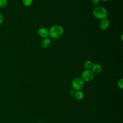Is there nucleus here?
I'll return each instance as SVG.
<instances>
[{"instance_id":"obj_1","label":"nucleus","mask_w":123,"mask_h":123,"mask_svg":"<svg viewBox=\"0 0 123 123\" xmlns=\"http://www.w3.org/2000/svg\"><path fill=\"white\" fill-rule=\"evenodd\" d=\"M49 31L50 37L53 38L57 39L62 36L64 30L62 26L55 25L51 26Z\"/></svg>"},{"instance_id":"obj_2","label":"nucleus","mask_w":123,"mask_h":123,"mask_svg":"<svg viewBox=\"0 0 123 123\" xmlns=\"http://www.w3.org/2000/svg\"><path fill=\"white\" fill-rule=\"evenodd\" d=\"M92 13L95 18L100 20L107 18L108 17L107 10L101 6L95 7L92 11Z\"/></svg>"},{"instance_id":"obj_3","label":"nucleus","mask_w":123,"mask_h":123,"mask_svg":"<svg viewBox=\"0 0 123 123\" xmlns=\"http://www.w3.org/2000/svg\"><path fill=\"white\" fill-rule=\"evenodd\" d=\"M71 85L75 91L82 90L85 86V82L81 77H76L72 80Z\"/></svg>"},{"instance_id":"obj_4","label":"nucleus","mask_w":123,"mask_h":123,"mask_svg":"<svg viewBox=\"0 0 123 123\" xmlns=\"http://www.w3.org/2000/svg\"><path fill=\"white\" fill-rule=\"evenodd\" d=\"M94 74L91 69H86L81 74V78L85 82H88L92 80Z\"/></svg>"},{"instance_id":"obj_5","label":"nucleus","mask_w":123,"mask_h":123,"mask_svg":"<svg viewBox=\"0 0 123 123\" xmlns=\"http://www.w3.org/2000/svg\"><path fill=\"white\" fill-rule=\"evenodd\" d=\"M39 36L43 38H48L49 37V31L45 27H40L37 31Z\"/></svg>"},{"instance_id":"obj_6","label":"nucleus","mask_w":123,"mask_h":123,"mask_svg":"<svg viewBox=\"0 0 123 123\" xmlns=\"http://www.w3.org/2000/svg\"><path fill=\"white\" fill-rule=\"evenodd\" d=\"M110 24V23L109 20L107 18H106L101 20V21L99 23V26L100 29L102 30H106L109 28Z\"/></svg>"},{"instance_id":"obj_7","label":"nucleus","mask_w":123,"mask_h":123,"mask_svg":"<svg viewBox=\"0 0 123 123\" xmlns=\"http://www.w3.org/2000/svg\"><path fill=\"white\" fill-rule=\"evenodd\" d=\"M91 70L94 74H98L102 72V67L100 64L96 63L93 64Z\"/></svg>"},{"instance_id":"obj_8","label":"nucleus","mask_w":123,"mask_h":123,"mask_svg":"<svg viewBox=\"0 0 123 123\" xmlns=\"http://www.w3.org/2000/svg\"><path fill=\"white\" fill-rule=\"evenodd\" d=\"M51 43V39L48 38H43L41 42V46L43 49H47L48 48L50 45Z\"/></svg>"},{"instance_id":"obj_9","label":"nucleus","mask_w":123,"mask_h":123,"mask_svg":"<svg viewBox=\"0 0 123 123\" xmlns=\"http://www.w3.org/2000/svg\"><path fill=\"white\" fill-rule=\"evenodd\" d=\"M74 96L76 100H81L84 98V93L82 90H77L75 91Z\"/></svg>"},{"instance_id":"obj_10","label":"nucleus","mask_w":123,"mask_h":123,"mask_svg":"<svg viewBox=\"0 0 123 123\" xmlns=\"http://www.w3.org/2000/svg\"><path fill=\"white\" fill-rule=\"evenodd\" d=\"M93 64L92 61L90 60H87L84 62V67L86 68V69H91Z\"/></svg>"},{"instance_id":"obj_11","label":"nucleus","mask_w":123,"mask_h":123,"mask_svg":"<svg viewBox=\"0 0 123 123\" xmlns=\"http://www.w3.org/2000/svg\"><path fill=\"white\" fill-rule=\"evenodd\" d=\"M33 0H22L23 4L26 7H29L31 6L33 3Z\"/></svg>"},{"instance_id":"obj_12","label":"nucleus","mask_w":123,"mask_h":123,"mask_svg":"<svg viewBox=\"0 0 123 123\" xmlns=\"http://www.w3.org/2000/svg\"><path fill=\"white\" fill-rule=\"evenodd\" d=\"M8 4L7 0H0V8L5 7Z\"/></svg>"},{"instance_id":"obj_13","label":"nucleus","mask_w":123,"mask_h":123,"mask_svg":"<svg viewBox=\"0 0 123 123\" xmlns=\"http://www.w3.org/2000/svg\"><path fill=\"white\" fill-rule=\"evenodd\" d=\"M117 85L120 88H121V89H123V78H121L118 80L117 82Z\"/></svg>"},{"instance_id":"obj_14","label":"nucleus","mask_w":123,"mask_h":123,"mask_svg":"<svg viewBox=\"0 0 123 123\" xmlns=\"http://www.w3.org/2000/svg\"><path fill=\"white\" fill-rule=\"evenodd\" d=\"M3 21H4V17L2 14L1 13H0V26L2 25V24L3 23Z\"/></svg>"},{"instance_id":"obj_15","label":"nucleus","mask_w":123,"mask_h":123,"mask_svg":"<svg viewBox=\"0 0 123 123\" xmlns=\"http://www.w3.org/2000/svg\"><path fill=\"white\" fill-rule=\"evenodd\" d=\"M91 1L92 3H93L94 4L97 5L99 3L100 0H91Z\"/></svg>"},{"instance_id":"obj_16","label":"nucleus","mask_w":123,"mask_h":123,"mask_svg":"<svg viewBox=\"0 0 123 123\" xmlns=\"http://www.w3.org/2000/svg\"><path fill=\"white\" fill-rule=\"evenodd\" d=\"M75 90L74 89H73L71 90L70 93V94H71V95H74V93H75Z\"/></svg>"},{"instance_id":"obj_17","label":"nucleus","mask_w":123,"mask_h":123,"mask_svg":"<svg viewBox=\"0 0 123 123\" xmlns=\"http://www.w3.org/2000/svg\"><path fill=\"white\" fill-rule=\"evenodd\" d=\"M101 0V1H104V2H107V1H108L110 0Z\"/></svg>"},{"instance_id":"obj_18","label":"nucleus","mask_w":123,"mask_h":123,"mask_svg":"<svg viewBox=\"0 0 123 123\" xmlns=\"http://www.w3.org/2000/svg\"><path fill=\"white\" fill-rule=\"evenodd\" d=\"M123 34H122V35H121V41H123Z\"/></svg>"}]
</instances>
